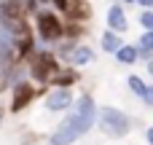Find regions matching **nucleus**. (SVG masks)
I'll use <instances>...</instances> for the list:
<instances>
[{
	"instance_id": "obj_28",
	"label": "nucleus",
	"mask_w": 153,
	"mask_h": 145,
	"mask_svg": "<svg viewBox=\"0 0 153 145\" xmlns=\"http://www.w3.org/2000/svg\"><path fill=\"white\" fill-rule=\"evenodd\" d=\"M3 116H5V110H3V108H0V126H3Z\"/></svg>"
},
{
	"instance_id": "obj_15",
	"label": "nucleus",
	"mask_w": 153,
	"mask_h": 145,
	"mask_svg": "<svg viewBox=\"0 0 153 145\" xmlns=\"http://www.w3.org/2000/svg\"><path fill=\"white\" fill-rule=\"evenodd\" d=\"M113 57H116L118 65H134V62H137V46H134V43H124Z\"/></svg>"
},
{
	"instance_id": "obj_11",
	"label": "nucleus",
	"mask_w": 153,
	"mask_h": 145,
	"mask_svg": "<svg viewBox=\"0 0 153 145\" xmlns=\"http://www.w3.org/2000/svg\"><path fill=\"white\" fill-rule=\"evenodd\" d=\"M94 62H97V51H94L89 43H83V40H81V43L75 46L73 57H70V65L81 70V67H89V65H94Z\"/></svg>"
},
{
	"instance_id": "obj_8",
	"label": "nucleus",
	"mask_w": 153,
	"mask_h": 145,
	"mask_svg": "<svg viewBox=\"0 0 153 145\" xmlns=\"http://www.w3.org/2000/svg\"><path fill=\"white\" fill-rule=\"evenodd\" d=\"M94 19V8L89 0H70L67 8H65V22H81V24H89Z\"/></svg>"
},
{
	"instance_id": "obj_9",
	"label": "nucleus",
	"mask_w": 153,
	"mask_h": 145,
	"mask_svg": "<svg viewBox=\"0 0 153 145\" xmlns=\"http://www.w3.org/2000/svg\"><path fill=\"white\" fill-rule=\"evenodd\" d=\"M108 30H113V32H118V35H124V32H129V16H126V11H124V5L121 3H113V5H108Z\"/></svg>"
},
{
	"instance_id": "obj_27",
	"label": "nucleus",
	"mask_w": 153,
	"mask_h": 145,
	"mask_svg": "<svg viewBox=\"0 0 153 145\" xmlns=\"http://www.w3.org/2000/svg\"><path fill=\"white\" fill-rule=\"evenodd\" d=\"M118 3H121V5H134L137 0H118Z\"/></svg>"
},
{
	"instance_id": "obj_25",
	"label": "nucleus",
	"mask_w": 153,
	"mask_h": 145,
	"mask_svg": "<svg viewBox=\"0 0 153 145\" xmlns=\"http://www.w3.org/2000/svg\"><path fill=\"white\" fill-rule=\"evenodd\" d=\"M137 5L145 11V8H153V0H137Z\"/></svg>"
},
{
	"instance_id": "obj_21",
	"label": "nucleus",
	"mask_w": 153,
	"mask_h": 145,
	"mask_svg": "<svg viewBox=\"0 0 153 145\" xmlns=\"http://www.w3.org/2000/svg\"><path fill=\"white\" fill-rule=\"evenodd\" d=\"M24 8H27V13L32 16V13H38L43 5H40V0H24Z\"/></svg>"
},
{
	"instance_id": "obj_22",
	"label": "nucleus",
	"mask_w": 153,
	"mask_h": 145,
	"mask_svg": "<svg viewBox=\"0 0 153 145\" xmlns=\"http://www.w3.org/2000/svg\"><path fill=\"white\" fill-rule=\"evenodd\" d=\"M67 3L70 0H48V5L56 11V13H65V8H67Z\"/></svg>"
},
{
	"instance_id": "obj_4",
	"label": "nucleus",
	"mask_w": 153,
	"mask_h": 145,
	"mask_svg": "<svg viewBox=\"0 0 153 145\" xmlns=\"http://www.w3.org/2000/svg\"><path fill=\"white\" fill-rule=\"evenodd\" d=\"M97 129L108 140H124L134 126H132V116L129 113H124L121 108H113V105H102L97 110Z\"/></svg>"
},
{
	"instance_id": "obj_5",
	"label": "nucleus",
	"mask_w": 153,
	"mask_h": 145,
	"mask_svg": "<svg viewBox=\"0 0 153 145\" xmlns=\"http://www.w3.org/2000/svg\"><path fill=\"white\" fill-rule=\"evenodd\" d=\"M35 100H38V83H32L30 78H24V81H19V83H13V86H11L8 113H13V116L24 113V110H27Z\"/></svg>"
},
{
	"instance_id": "obj_3",
	"label": "nucleus",
	"mask_w": 153,
	"mask_h": 145,
	"mask_svg": "<svg viewBox=\"0 0 153 145\" xmlns=\"http://www.w3.org/2000/svg\"><path fill=\"white\" fill-rule=\"evenodd\" d=\"M59 70H62V62L56 59L54 48H46V46H38V51L27 62V78L38 86H51V78Z\"/></svg>"
},
{
	"instance_id": "obj_24",
	"label": "nucleus",
	"mask_w": 153,
	"mask_h": 145,
	"mask_svg": "<svg viewBox=\"0 0 153 145\" xmlns=\"http://www.w3.org/2000/svg\"><path fill=\"white\" fill-rule=\"evenodd\" d=\"M145 143L153 145V126H148V129H145Z\"/></svg>"
},
{
	"instance_id": "obj_2",
	"label": "nucleus",
	"mask_w": 153,
	"mask_h": 145,
	"mask_svg": "<svg viewBox=\"0 0 153 145\" xmlns=\"http://www.w3.org/2000/svg\"><path fill=\"white\" fill-rule=\"evenodd\" d=\"M32 30H35L38 46L48 48V46H56L65 38V19L54 8H40L38 13H32Z\"/></svg>"
},
{
	"instance_id": "obj_7",
	"label": "nucleus",
	"mask_w": 153,
	"mask_h": 145,
	"mask_svg": "<svg viewBox=\"0 0 153 145\" xmlns=\"http://www.w3.org/2000/svg\"><path fill=\"white\" fill-rule=\"evenodd\" d=\"M24 19H30L24 0H0V27H13Z\"/></svg>"
},
{
	"instance_id": "obj_1",
	"label": "nucleus",
	"mask_w": 153,
	"mask_h": 145,
	"mask_svg": "<svg viewBox=\"0 0 153 145\" xmlns=\"http://www.w3.org/2000/svg\"><path fill=\"white\" fill-rule=\"evenodd\" d=\"M97 110L100 108L89 91L75 97L73 110L65 113V118L54 126V132L46 137V145H75L78 140H83L97 126Z\"/></svg>"
},
{
	"instance_id": "obj_6",
	"label": "nucleus",
	"mask_w": 153,
	"mask_h": 145,
	"mask_svg": "<svg viewBox=\"0 0 153 145\" xmlns=\"http://www.w3.org/2000/svg\"><path fill=\"white\" fill-rule=\"evenodd\" d=\"M73 105H75V91L73 89H54V86H48V91L43 94V108L48 113L65 116V113L73 110Z\"/></svg>"
},
{
	"instance_id": "obj_23",
	"label": "nucleus",
	"mask_w": 153,
	"mask_h": 145,
	"mask_svg": "<svg viewBox=\"0 0 153 145\" xmlns=\"http://www.w3.org/2000/svg\"><path fill=\"white\" fill-rule=\"evenodd\" d=\"M143 102H145L148 108H153V83H148V91H145V97H143Z\"/></svg>"
},
{
	"instance_id": "obj_17",
	"label": "nucleus",
	"mask_w": 153,
	"mask_h": 145,
	"mask_svg": "<svg viewBox=\"0 0 153 145\" xmlns=\"http://www.w3.org/2000/svg\"><path fill=\"white\" fill-rule=\"evenodd\" d=\"M140 24H143V30H153V8H145L140 13Z\"/></svg>"
},
{
	"instance_id": "obj_16",
	"label": "nucleus",
	"mask_w": 153,
	"mask_h": 145,
	"mask_svg": "<svg viewBox=\"0 0 153 145\" xmlns=\"http://www.w3.org/2000/svg\"><path fill=\"white\" fill-rule=\"evenodd\" d=\"M126 89H129L134 97H140V100H143V97H145V91H148V83H145V78H143V75H134V73H132V75L126 78Z\"/></svg>"
},
{
	"instance_id": "obj_20",
	"label": "nucleus",
	"mask_w": 153,
	"mask_h": 145,
	"mask_svg": "<svg viewBox=\"0 0 153 145\" xmlns=\"http://www.w3.org/2000/svg\"><path fill=\"white\" fill-rule=\"evenodd\" d=\"M38 143H43V137H40V135H35V132H30V135H24V137H22V145H38Z\"/></svg>"
},
{
	"instance_id": "obj_19",
	"label": "nucleus",
	"mask_w": 153,
	"mask_h": 145,
	"mask_svg": "<svg viewBox=\"0 0 153 145\" xmlns=\"http://www.w3.org/2000/svg\"><path fill=\"white\" fill-rule=\"evenodd\" d=\"M137 43L153 51V30H143V35H140V40H137Z\"/></svg>"
},
{
	"instance_id": "obj_14",
	"label": "nucleus",
	"mask_w": 153,
	"mask_h": 145,
	"mask_svg": "<svg viewBox=\"0 0 153 145\" xmlns=\"http://www.w3.org/2000/svg\"><path fill=\"white\" fill-rule=\"evenodd\" d=\"M75 46H78L75 40H65V38H62V40L54 46V54H56V59H59L62 65H70V57H73Z\"/></svg>"
},
{
	"instance_id": "obj_26",
	"label": "nucleus",
	"mask_w": 153,
	"mask_h": 145,
	"mask_svg": "<svg viewBox=\"0 0 153 145\" xmlns=\"http://www.w3.org/2000/svg\"><path fill=\"white\" fill-rule=\"evenodd\" d=\"M145 70H148V75H151V81H153V59H151V62H145Z\"/></svg>"
},
{
	"instance_id": "obj_12",
	"label": "nucleus",
	"mask_w": 153,
	"mask_h": 145,
	"mask_svg": "<svg viewBox=\"0 0 153 145\" xmlns=\"http://www.w3.org/2000/svg\"><path fill=\"white\" fill-rule=\"evenodd\" d=\"M124 43H126L124 35H118V32H113V30H108V27H105V32L100 35V46H102L105 54H116Z\"/></svg>"
},
{
	"instance_id": "obj_18",
	"label": "nucleus",
	"mask_w": 153,
	"mask_h": 145,
	"mask_svg": "<svg viewBox=\"0 0 153 145\" xmlns=\"http://www.w3.org/2000/svg\"><path fill=\"white\" fill-rule=\"evenodd\" d=\"M134 46H137V62H151L153 59L151 48H145V46H140V43H134Z\"/></svg>"
},
{
	"instance_id": "obj_10",
	"label": "nucleus",
	"mask_w": 153,
	"mask_h": 145,
	"mask_svg": "<svg viewBox=\"0 0 153 145\" xmlns=\"http://www.w3.org/2000/svg\"><path fill=\"white\" fill-rule=\"evenodd\" d=\"M78 83H81V70L73 67V65H62V70L51 78L54 89H75Z\"/></svg>"
},
{
	"instance_id": "obj_13",
	"label": "nucleus",
	"mask_w": 153,
	"mask_h": 145,
	"mask_svg": "<svg viewBox=\"0 0 153 145\" xmlns=\"http://www.w3.org/2000/svg\"><path fill=\"white\" fill-rule=\"evenodd\" d=\"M86 35H89V24H81V22H65V40H75V43H81Z\"/></svg>"
}]
</instances>
